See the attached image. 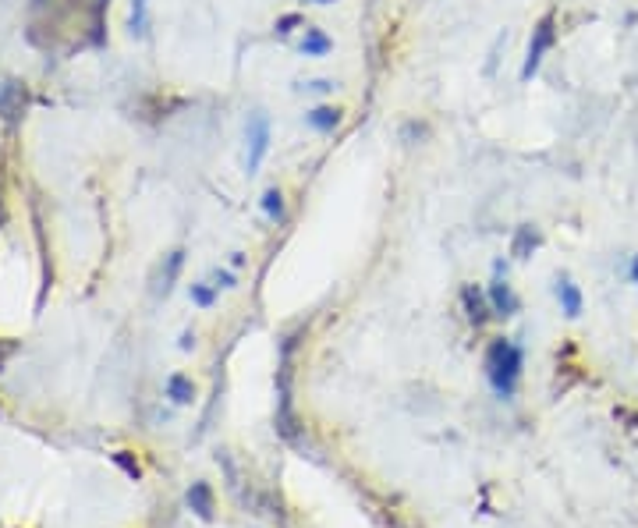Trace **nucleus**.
<instances>
[{
    "label": "nucleus",
    "mask_w": 638,
    "mask_h": 528,
    "mask_svg": "<svg viewBox=\"0 0 638 528\" xmlns=\"http://www.w3.org/2000/svg\"><path fill=\"white\" fill-rule=\"evenodd\" d=\"M553 43H557V18L543 15L536 22V29H532L529 54H525V64H522V82H532V78L539 75V68H543V57L553 50Z\"/></svg>",
    "instance_id": "2"
},
{
    "label": "nucleus",
    "mask_w": 638,
    "mask_h": 528,
    "mask_svg": "<svg viewBox=\"0 0 638 528\" xmlns=\"http://www.w3.org/2000/svg\"><path fill=\"white\" fill-rule=\"evenodd\" d=\"M305 125H309L312 132L330 135L337 125H341V110H337V107H316L312 114H305Z\"/></svg>",
    "instance_id": "8"
},
{
    "label": "nucleus",
    "mask_w": 638,
    "mask_h": 528,
    "mask_svg": "<svg viewBox=\"0 0 638 528\" xmlns=\"http://www.w3.org/2000/svg\"><path fill=\"white\" fill-rule=\"evenodd\" d=\"M298 25H305L302 15H281V18H277V25H273V32H277V39H288Z\"/></svg>",
    "instance_id": "16"
},
{
    "label": "nucleus",
    "mask_w": 638,
    "mask_h": 528,
    "mask_svg": "<svg viewBox=\"0 0 638 528\" xmlns=\"http://www.w3.org/2000/svg\"><path fill=\"white\" fill-rule=\"evenodd\" d=\"M461 305H465V316L472 327H486V323H490V316H493L490 295L479 291L475 284H465V288H461Z\"/></svg>",
    "instance_id": "5"
},
{
    "label": "nucleus",
    "mask_w": 638,
    "mask_h": 528,
    "mask_svg": "<svg viewBox=\"0 0 638 528\" xmlns=\"http://www.w3.org/2000/svg\"><path fill=\"white\" fill-rule=\"evenodd\" d=\"M167 397H171L174 404H188L195 397L192 380H188V376H181V373H174L171 380H167Z\"/></svg>",
    "instance_id": "12"
},
{
    "label": "nucleus",
    "mask_w": 638,
    "mask_h": 528,
    "mask_svg": "<svg viewBox=\"0 0 638 528\" xmlns=\"http://www.w3.org/2000/svg\"><path fill=\"white\" fill-rule=\"evenodd\" d=\"M213 280H217V284H213V288H234V284H238V280H234V273H231V270H217V273H213Z\"/></svg>",
    "instance_id": "19"
},
{
    "label": "nucleus",
    "mask_w": 638,
    "mask_h": 528,
    "mask_svg": "<svg viewBox=\"0 0 638 528\" xmlns=\"http://www.w3.org/2000/svg\"><path fill=\"white\" fill-rule=\"evenodd\" d=\"M188 507H192L203 521L213 518V490L206 482H192V490H188Z\"/></svg>",
    "instance_id": "9"
},
{
    "label": "nucleus",
    "mask_w": 638,
    "mask_h": 528,
    "mask_svg": "<svg viewBox=\"0 0 638 528\" xmlns=\"http://www.w3.org/2000/svg\"><path fill=\"white\" fill-rule=\"evenodd\" d=\"M114 465L125 468L128 479H139V475H142V468H139V461L132 458V451H117V454H114Z\"/></svg>",
    "instance_id": "17"
},
{
    "label": "nucleus",
    "mask_w": 638,
    "mask_h": 528,
    "mask_svg": "<svg viewBox=\"0 0 638 528\" xmlns=\"http://www.w3.org/2000/svg\"><path fill=\"white\" fill-rule=\"evenodd\" d=\"M330 36L327 32H319V29H305V39H302V54L305 57H323V54H330Z\"/></svg>",
    "instance_id": "11"
},
{
    "label": "nucleus",
    "mask_w": 638,
    "mask_h": 528,
    "mask_svg": "<svg viewBox=\"0 0 638 528\" xmlns=\"http://www.w3.org/2000/svg\"><path fill=\"white\" fill-rule=\"evenodd\" d=\"M266 149H270V121L263 114H252L249 117V156H245V164H249V174H256L266 160Z\"/></svg>",
    "instance_id": "3"
},
{
    "label": "nucleus",
    "mask_w": 638,
    "mask_h": 528,
    "mask_svg": "<svg viewBox=\"0 0 638 528\" xmlns=\"http://www.w3.org/2000/svg\"><path fill=\"white\" fill-rule=\"evenodd\" d=\"M192 302L203 305V309H210V305L217 302V291H213L210 284H192Z\"/></svg>",
    "instance_id": "18"
},
{
    "label": "nucleus",
    "mask_w": 638,
    "mask_h": 528,
    "mask_svg": "<svg viewBox=\"0 0 638 528\" xmlns=\"http://www.w3.org/2000/svg\"><path fill=\"white\" fill-rule=\"evenodd\" d=\"M181 263H185V252H171V256H167V266H164V277H160V291H171L174 288V280H178V270H181Z\"/></svg>",
    "instance_id": "14"
},
{
    "label": "nucleus",
    "mask_w": 638,
    "mask_h": 528,
    "mask_svg": "<svg viewBox=\"0 0 638 528\" xmlns=\"http://www.w3.org/2000/svg\"><path fill=\"white\" fill-rule=\"evenodd\" d=\"M146 29H149L146 0H135V4H132V32H135V36H146Z\"/></svg>",
    "instance_id": "15"
},
{
    "label": "nucleus",
    "mask_w": 638,
    "mask_h": 528,
    "mask_svg": "<svg viewBox=\"0 0 638 528\" xmlns=\"http://www.w3.org/2000/svg\"><path fill=\"white\" fill-rule=\"evenodd\" d=\"M522 365H525V351L518 348V344L504 341V337H497V341L490 344V351H486V376H490L493 390H497L500 397H511L514 390H518Z\"/></svg>",
    "instance_id": "1"
},
{
    "label": "nucleus",
    "mask_w": 638,
    "mask_h": 528,
    "mask_svg": "<svg viewBox=\"0 0 638 528\" xmlns=\"http://www.w3.org/2000/svg\"><path fill=\"white\" fill-rule=\"evenodd\" d=\"M536 249H539V231L532 224H522L518 231H514V238H511V256L514 259H529Z\"/></svg>",
    "instance_id": "7"
},
{
    "label": "nucleus",
    "mask_w": 638,
    "mask_h": 528,
    "mask_svg": "<svg viewBox=\"0 0 638 528\" xmlns=\"http://www.w3.org/2000/svg\"><path fill=\"white\" fill-rule=\"evenodd\" d=\"M312 4H330V0H312Z\"/></svg>",
    "instance_id": "21"
},
{
    "label": "nucleus",
    "mask_w": 638,
    "mask_h": 528,
    "mask_svg": "<svg viewBox=\"0 0 638 528\" xmlns=\"http://www.w3.org/2000/svg\"><path fill=\"white\" fill-rule=\"evenodd\" d=\"M0 358H4V355H0Z\"/></svg>",
    "instance_id": "22"
},
{
    "label": "nucleus",
    "mask_w": 638,
    "mask_h": 528,
    "mask_svg": "<svg viewBox=\"0 0 638 528\" xmlns=\"http://www.w3.org/2000/svg\"><path fill=\"white\" fill-rule=\"evenodd\" d=\"M631 280L638 284V256H635V263H631Z\"/></svg>",
    "instance_id": "20"
},
{
    "label": "nucleus",
    "mask_w": 638,
    "mask_h": 528,
    "mask_svg": "<svg viewBox=\"0 0 638 528\" xmlns=\"http://www.w3.org/2000/svg\"><path fill=\"white\" fill-rule=\"evenodd\" d=\"M259 206H263V213L270 220H284V195H281V188H266L263 202H259Z\"/></svg>",
    "instance_id": "13"
},
{
    "label": "nucleus",
    "mask_w": 638,
    "mask_h": 528,
    "mask_svg": "<svg viewBox=\"0 0 638 528\" xmlns=\"http://www.w3.org/2000/svg\"><path fill=\"white\" fill-rule=\"evenodd\" d=\"M557 298H561L564 316L575 319L578 312H582V291H578L575 284H571V277H561V280H557Z\"/></svg>",
    "instance_id": "10"
},
{
    "label": "nucleus",
    "mask_w": 638,
    "mask_h": 528,
    "mask_svg": "<svg viewBox=\"0 0 638 528\" xmlns=\"http://www.w3.org/2000/svg\"><path fill=\"white\" fill-rule=\"evenodd\" d=\"M493 270H497V277H493L490 291H486V295H490V305H493V316H514V312L522 309V302H518L511 284L504 280V263H497Z\"/></svg>",
    "instance_id": "4"
},
{
    "label": "nucleus",
    "mask_w": 638,
    "mask_h": 528,
    "mask_svg": "<svg viewBox=\"0 0 638 528\" xmlns=\"http://www.w3.org/2000/svg\"><path fill=\"white\" fill-rule=\"evenodd\" d=\"M25 110V86L18 82H0V117L4 121H15Z\"/></svg>",
    "instance_id": "6"
}]
</instances>
